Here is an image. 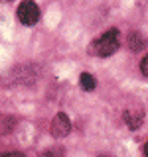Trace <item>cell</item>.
I'll use <instances>...</instances> for the list:
<instances>
[{"instance_id": "6", "label": "cell", "mask_w": 148, "mask_h": 157, "mask_svg": "<svg viewBox=\"0 0 148 157\" xmlns=\"http://www.w3.org/2000/svg\"><path fill=\"white\" fill-rule=\"evenodd\" d=\"M128 45H130L132 51H138V49L144 45V39L138 37V33H136V32H132L130 36H128Z\"/></svg>"}, {"instance_id": "5", "label": "cell", "mask_w": 148, "mask_h": 157, "mask_svg": "<svg viewBox=\"0 0 148 157\" xmlns=\"http://www.w3.org/2000/svg\"><path fill=\"white\" fill-rule=\"evenodd\" d=\"M79 85H81L83 90H95V86H97V78L91 75V73H81L79 75Z\"/></svg>"}, {"instance_id": "3", "label": "cell", "mask_w": 148, "mask_h": 157, "mask_svg": "<svg viewBox=\"0 0 148 157\" xmlns=\"http://www.w3.org/2000/svg\"><path fill=\"white\" fill-rule=\"evenodd\" d=\"M69 132H71V120H69V116L63 114V112L56 114V118L51 120V126H49V134L56 140H63L65 136H69Z\"/></svg>"}, {"instance_id": "9", "label": "cell", "mask_w": 148, "mask_h": 157, "mask_svg": "<svg viewBox=\"0 0 148 157\" xmlns=\"http://www.w3.org/2000/svg\"><path fill=\"white\" fill-rule=\"evenodd\" d=\"M0 157H24V155L18 153V151H10V153H4V155H0Z\"/></svg>"}, {"instance_id": "7", "label": "cell", "mask_w": 148, "mask_h": 157, "mask_svg": "<svg viewBox=\"0 0 148 157\" xmlns=\"http://www.w3.org/2000/svg\"><path fill=\"white\" fill-rule=\"evenodd\" d=\"M39 157H63V151L61 149H47V151H43Z\"/></svg>"}, {"instance_id": "10", "label": "cell", "mask_w": 148, "mask_h": 157, "mask_svg": "<svg viewBox=\"0 0 148 157\" xmlns=\"http://www.w3.org/2000/svg\"><path fill=\"white\" fill-rule=\"evenodd\" d=\"M144 155L148 157V141H146V144H144Z\"/></svg>"}, {"instance_id": "8", "label": "cell", "mask_w": 148, "mask_h": 157, "mask_svg": "<svg viewBox=\"0 0 148 157\" xmlns=\"http://www.w3.org/2000/svg\"><path fill=\"white\" fill-rule=\"evenodd\" d=\"M140 73L144 77H148V53L144 55V59H142V63H140Z\"/></svg>"}, {"instance_id": "1", "label": "cell", "mask_w": 148, "mask_h": 157, "mask_svg": "<svg viewBox=\"0 0 148 157\" xmlns=\"http://www.w3.org/2000/svg\"><path fill=\"white\" fill-rule=\"evenodd\" d=\"M121 45V39H118V29L117 28H111L107 29L103 36H99L95 41H91L89 45V53L95 57H109L118 49Z\"/></svg>"}, {"instance_id": "11", "label": "cell", "mask_w": 148, "mask_h": 157, "mask_svg": "<svg viewBox=\"0 0 148 157\" xmlns=\"http://www.w3.org/2000/svg\"><path fill=\"white\" fill-rule=\"evenodd\" d=\"M0 2H12V0H0Z\"/></svg>"}, {"instance_id": "2", "label": "cell", "mask_w": 148, "mask_h": 157, "mask_svg": "<svg viewBox=\"0 0 148 157\" xmlns=\"http://www.w3.org/2000/svg\"><path fill=\"white\" fill-rule=\"evenodd\" d=\"M18 20L24 24V26H34L39 20V8L34 0H22L18 4Z\"/></svg>"}, {"instance_id": "4", "label": "cell", "mask_w": 148, "mask_h": 157, "mask_svg": "<svg viewBox=\"0 0 148 157\" xmlns=\"http://www.w3.org/2000/svg\"><path fill=\"white\" fill-rule=\"evenodd\" d=\"M122 120L130 130H138L142 126V122H144V110L142 108H125Z\"/></svg>"}]
</instances>
